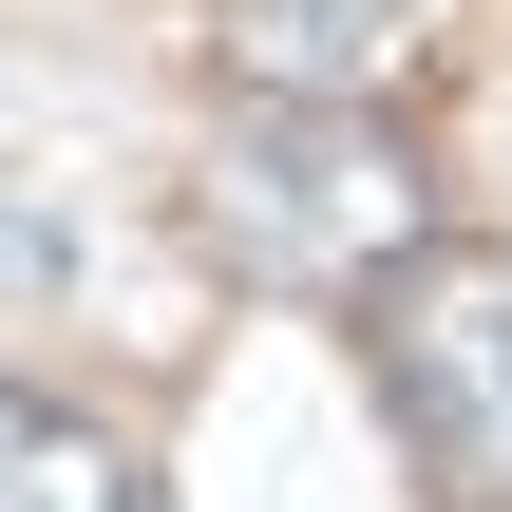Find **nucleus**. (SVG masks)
I'll list each match as a JSON object with an SVG mask.
<instances>
[{
    "label": "nucleus",
    "instance_id": "f03ea898",
    "mask_svg": "<svg viewBox=\"0 0 512 512\" xmlns=\"http://www.w3.org/2000/svg\"><path fill=\"white\" fill-rule=\"evenodd\" d=\"M380 418L437 512H512V247H418L380 285Z\"/></svg>",
    "mask_w": 512,
    "mask_h": 512
},
{
    "label": "nucleus",
    "instance_id": "7ed1b4c3",
    "mask_svg": "<svg viewBox=\"0 0 512 512\" xmlns=\"http://www.w3.org/2000/svg\"><path fill=\"white\" fill-rule=\"evenodd\" d=\"M418 0H209V57L247 76V114H380Z\"/></svg>",
    "mask_w": 512,
    "mask_h": 512
},
{
    "label": "nucleus",
    "instance_id": "f257e3e1",
    "mask_svg": "<svg viewBox=\"0 0 512 512\" xmlns=\"http://www.w3.org/2000/svg\"><path fill=\"white\" fill-rule=\"evenodd\" d=\"M190 228L228 285H285V304H342V285H399L437 247V171L399 114H228L190 152Z\"/></svg>",
    "mask_w": 512,
    "mask_h": 512
},
{
    "label": "nucleus",
    "instance_id": "20e7f679",
    "mask_svg": "<svg viewBox=\"0 0 512 512\" xmlns=\"http://www.w3.org/2000/svg\"><path fill=\"white\" fill-rule=\"evenodd\" d=\"M0 512H152V475H133L95 418H57V399H0Z\"/></svg>",
    "mask_w": 512,
    "mask_h": 512
}]
</instances>
